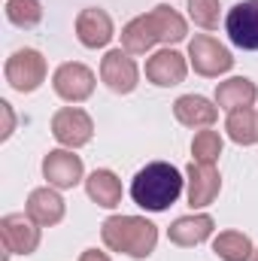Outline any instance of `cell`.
<instances>
[{"instance_id":"1","label":"cell","mask_w":258,"mask_h":261,"mask_svg":"<svg viewBox=\"0 0 258 261\" xmlns=\"http://www.w3.org/2000/svg\"><path fill=\"white\" fill-rule=\"evenodd\" d=\"M183 173L167 161H152L131 179V200L146 213H164L183 195Z\"/></svg>"},{"instance_id":"25","label":"cell","mask_w":258,"mask_h":261,"mask_svg":"<svg viewBox=\"0 0 258 261\" xmlns=\"http://www.w3.org/2000/svg\"><path fill=\"white\" fill-rule=\"evenodd\" d=\"M219 0H189V18L203 31H216L219 28Z\"/></svg>"},{"instance_id":"5","label":"cell","mask_w":258,"mask_h":261,"mask_svg":"<svg viewBox=\"0 0 258 261\" xmlns=\"http://www.w3.org/2000/svg\"><path fill=\"white\" fill-rule=\"evenodd\" d=\"M0 237L9 255H34L40 246V225L28 213H9L0 219Z\"/></svg>"},{"instance_id":"18","label":"cell","mask_w":258,"mask_h":261,"mask_svg":"<svg viewBox=\"0 0 258 261\" xmlns=\"http://www.w3.org/2000/svg\"><path fill=\"white\" fill-rule=\"evenodd\" d=\"M158 43H161V37H158L155 21L149 18V12L131 18L128 24L122 28V49H125L128 55H146V52H149L152 46H158Z\"/></svg>"},{"instance_id":"19","label":"cell","mask_w":258,"mask_h":261,"mask_svg":"<svg viewBox=\"0 0 258 261\" xmlns=\"http://www.w3.org/2000/svg\"><path fill=\"white\" fill-rule=\"evenodd\" d=\"M85 192H88V197H91L97 206L116 210V206L122 203V179H119L113 170H94V173H88V179H85Z\"/></svg>"},{"instance_id":"4","label":"cell","mask_w":258,"mask_h":261,"mask_svg":"<svg viewBox=\"0 0 258 261\" xmlns=\"http://www.w3.org/2000/svg\"><path fill=\"white\" fill-rule=\"evenodd\" d=\"M3 76H6V82L15 91L31 94V91H37L46 82V58L37 49H18V52H12L6 58Z\"/></svg>"},{"instance_id":"28","label":"cell","mask_w":258,"mask_h":261,"mask_svg":"<svg viewBox=\"0 0 258 261\" xmlns=\"http://www.w3.org/2000/svg\"><path fill=\"white\" fill-rule=\"evenodd\" d=\"M252 261H258V249H255V255H252Z\"/></svg>"},{"instance_id":"8","label":"cell","mask_w":258,"mask_h":261,"mask_svg":"<svg viewBox=\"0 0 258 261\" xmlns=\"http://www.w3.org/2000/svg\"><path fill=\"white\" fill-rule=\"evenodd\" d=\"M52 88L67 103H82L94 91V73L79 61H67L52 73Z\"/></svg>"},{"instance_id":"27","label":"cell","mask_w":258,"mask_h":261,"mask_svg":"<svg viewBox=\"0 0 258 261\" xmlns=\"http://www.w3.org/2000/svg\"><path fill=\"white\" fill-rule=\"evenodd\" d=\"M79 261H110V255L100 252V249H85V252L79 255Z\"/></svg>"},{"instance_id":"10","label":"cell","mask_w":258,"mask_h":261,"mask_svg":"<svg viewBox=\"0 0 258 261\" xmlns=\"http://www.w3.org/2000/svg\"><path fill=\"white\" fill-rule=\"evenodd\" d=\"M85 176V167H82V158L73 155V149H52L46 158H43V179L52 186V189H73L79 186Z\"/></svg>"},{"instance_id":"26","label":"cell","mask_w":258,"mask_h":261,"mask_svg":"<svg viewBox=\"0 0 258 261\" xmlns=\"http://www.w3.org/2000/svg\"><path fill=\"white\" fill-rule=\"evenodd\" d=\"M0 116H3V128H0V140H9L12 128H15V116H12V103L0 100Z\"/></svg>"},{"instance_id":"15","label":"cell","mask_w":258,"mask_h":261,"mask_svg":"<svg viewBox=\"0 0 258 261\" xmlns=\"http://www.w3.org/2000/svg\"><path fill=\"white\" fill-rule=\"evenodd\" d=\"M213 231H216L213 216H210V213H194V216L176 219V222L167 228V240H170L173 246H186V249H189V246H197V243L210 240Z\"/></svg>"},{"instance_id":"6","label":"cell","mask_w":258,"mask_h":261,"mask_svg":"<svg viewBox=\"0 0 258 261\" xmlns=\"http://www.w3.org/2000/svg\"><path fill=\"white\" fill-rule=\"evenodd\" d=\"M225 31L228 40L243 49V52H255L258 49V0H240L228 9L225 15Z\"/></svg>"},{"instance_id":"20","label":"cell","mask_w":258,"mask_h":261,"mask_svg":"<svg viewBox=\"0 0 258 261\" xmlns=\"http://www.w3.org/2000/svg\"><path fill=\"white\" fill-rule=\"evenodd\" d=\"M149 18L155 21V31H158V37H161V43H167V46H170V43H183L186 34H189L186 18H183L176 9H170L167 3L149 9Z\"/></svg>"},{"instance_id":"17","label":"cell","mask_w":258,"mask_h":261,"mask_svg":"<svg viewBox=\"0 0 258 261\" xmlns=\"http://www.w3.org/2000/svg\"><path fill=\"white\" fill-rule=\"evenodd\" d=\"M255 97H258L255 82L246 79V76H231V79L216 85V107L225 110V113H234L240 107H252Z\"/></svg>"},{"instance_id":"12","label":"cell","mask_w":258,"mask_h":261,"mask_svg":"<svg viewBox=\"0 0 258 261\" xmlns=\"http://www.w3.org/2000/svg\"><path fill=\"white\" fill-rule=\"evenodd\" d=\"M189 73V61L186 55H179L176 49H158L149 61H146V79L158 88H170V85H179Z\"/></svg>"},{"instance_id":"21","label":"cell","mask_w":258,"mask_h":261,"mask_svg":"<svg viewBox=\"0 0 258 261\" xmlns=\"http://www.w3.org/2000/svg\"><path fill=\"white\" fill-rule=\"evenodd\" d=\"M225 130L237 146H255L258 143V113L252 107H240L234 113H228Z\"/></svg>"},{"instance_id":"23","label":"cell","mask_w":258,"mask_h":261,"mask_svg":"<svg viewBox=\"0 0 258 261\" xmlns=\"http://www.w3.org/2000/svg\"><path fill=\"white\" fill-rule=\"evenodd\" d=\"M6 18L15 28H37L43 21V3L40 0H6Z\"/></svg>"},{"instance_id":"7","label":"cell","mask_w":258,"mask_h":261,"mask_svg":"<svg viewBox=\"0 0 258 261\" xmlns=\"http://www.w3.org/2000/svg\"><path fill=\"white\" fill-rule=\"evenodd\" d=\"M52 137L64 146V149H79L85 143H91L94 137V122L85 110L79 107H64L52 116Z\"/></svg>"},{"instance_id":"16","label":"cell","mask_w":258,"mask_h":261,"mask_svg":"<svg viewBox=\"0 0 258 261\" xmlns=\"http://www.w3.org/2000/svg\"><path fill=\"white\" fill-rule=\"evenodd\" d=\"M173 116L186 128H210L219 119V110L203 97V94H183L173 103Z\"/></svg>"},{"instance_id":"13","label":"cell","mask_w":258,"mask_h":261,"mask_svg":"<svg viewBox=\"0 0 258 261\" xmlns=\"http://www.w3.org/2000/svg\"><path fill=\"white\" fill-rule=\"evenodd\" d=\"M76 37H79V43L85 49H104L116 37L113 18L97 6H88V9H82L76 15Z\"/></svg>"},{"instance_id":"24","label":"cell","mask_w":258,"mask_h":261,"mask_svg":"<svg viewBox=\"0 0 258 261\" xmlns=\"http://www.w3.org/2000/svg\"><path fill=\"white\" fill-rule=\"evenodd\" d=\"M222 137H219V130H197L192 140V155L194 161H200V164H216L219 161V155H222Z\"/></svg>"},{"instance_id":"11","label":"cell","mask_w":258,"mask_h":261,"mask_svg":"<svg viewBox=\"0 0 258 261\" xmlns=\"http://www.w3.org/2000/svg\"><path fill=\"white\" fill-rule=\"evenodd\" d=\"M186 182H189V206L192 210H203L210 206L219 192H222V176L216 170V164H200L192 161L186 167Z\"/></svg>"},{"instance_id":"3","label":"cell","mask_w":258,"mask_h":261,"mask_svg":"<svg viewBox=\"0 0 258 261\" xmlns=\"http://www.w3.org/2000/svg\"><path fill=\"white\" fill-rule=\"evenodd\" d=\"M189 64L194 67L197 76H222L234 67V55L210 34H194L189 40Z\"/></svg>"},{"instance_id":"22","label":"cell","mask_w":258,"mask_h":261,"mask_svg":"<svg viewBox=\"0 0 258 261\" xmlns=\"http://www.w3.org/2000/svg\"><path fill=\"white\" fill-rule=\"evenodd\" d=\"M213 252L222 261H252L255 246L243 231H222L219 237H213Z\"/></svg>"},{"instance_id":"2","label":"cell","mask_w":258,"mask_h":261,"mask_svg":"<svg viewBox=\"0 0 258 261\" xmlns=\"http://www.w3.org/2000/svg\"><path fill=\"white\" fill-rule=\"evenodd\" d=\"M100 240L107 249L128 258H149L158 243V228L143 216H110L100 225Z\"/></svg>"},{"instance_id":"14","label":"cell","mask_w":258,"mask_h":261,"mask_svg":"<svg viewBox=\"0 0 258 261\" xmlns=\"http://www.w3.org/2000/svg\"><path fill=\"white\" fill-rule=\"evenodd\" d=\"M64 197L58 195V189L52 186H43V189H34L28 195V203H24V213L40 225V228H52L64 219Z\"/></svg>"},{"instance_id":"9","label":"cell","mask_w":258,"mask_h":261,"mask_svg":"<svg viewBox=\"0 0 258 261\" xmlns=\"http://www.w3.org/2000/svg\"><path fill=\"white\" fill-rule=\"evenodd\" d=\"M100 79L107 82L110 91L116 94H131L140 82V67L125 49H110L100 58Z\"/></svg>"}]
</instances>
